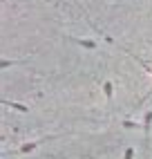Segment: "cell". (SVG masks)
Listing matches in <instances>:
<instances>
[{
    "label": "cell",
    "mask_w": 152,
    "mask_h": 159,
    "mask_svg": "<svg viewBox=\"0 0 152 159\" xmlns=\"http://www.w3.org/2000/svg\"><path fill=\"white\" fill-rule=\"evenodd\" d=\"M103 94H105V101L112 103V97H114V85H112V81H103Z\"/></svg>",
    "instance_id": "cell-2"
},
{
    "label": "cell",
    "mask_w": 152,
    "mask_h": 159,
    "mask_svg": "<svg viewBox=\"0 0 152 159\" xmlns=\"http://www.w3.org/2000/svg\"><path fill=\"white\" fill-rule=\"evenodd\" d=\"M16 63H23V61H7V58H0V67H9V65H16Z\"/></svg>",
    "instance_id": "cell-7"
},
{
    "label": "cell",
    "mask_w": 152,
    "mask_h": 159,
    "mask_svg": "<svg viewBox=\"0 0 152 159\" xmlns=\"http://www.w3.org/2000/svg\"><path fill=\"white\" fill-rule=\"evenodd\" d=\"M76 45H81V47H85V49H96V43L94 40H90V38H72Z\"/></svg>",
    "instance_id": "cell-5"
},
{
    "label": "cell",
    "mask_w": 152,
    "mask_h": 159,
    "mask_svg": "<svg viewBox=\"0 0 152 159\" xmlns=\"http://www.w3.org/2000/svg\"><path fill=\"white\" fill-rule=\"evenodd\" d=\"M121 125H123L125 130H136V128H139V123H136V121H130V119L121 121Z\"/></svg>",
    "instance_id": "cell-6"
},
{
    "label": "cell",
    "mask_w": 152,
    "mask_h": 159,
    "mask_svg": "<svg viewBox=\"0 0 152 159\" xmlns=\"http://www.w3.org/2000/svg\"><path fill=\"white\" fill-rule=\"evenodd\" d=\"M2 105H9L11 110H18V112H23V114H29V108L23 103H18V101H2Z\"/></svg>",
    "instance_id": "cell-4"
},
{
    "label": "cell",
    "mask_w": 152,
    "mask_h": 159,
    "mask_svg": "<svg viewBox=\"0 0 152 159\" xmlns=\"http://www.w3.org/2000/svg\"><path fill=\"white\" fill-rule=\"evenodd\" d=\"M123 159H134V148H125V155Z\"/></svg>",
    "instance_id": "cell-8"
},
{
    "label": "cell",
    "mask_w": 152,
    "mask_h": 159,
    "mask_svg": "<svg viewBox=\"0 0 152 159\" xmlns=\"http://www.w3.org/2000/svg\"><path fill=\"white\" fill-rule=\"evenodd\" d=\"M150 14H152V11H150Z\"/></svg>",
    "instance_id": "cell-9"
},
{
    "label": "cell",
    "mask_w": 152,
    "mask_h": 159,
    "mask_svg": "<svg viewBox=\"0 0 152 159\" xmlns=\"http://www.w3.org/2000/svg\"><path fill=\"white\" fill-rule=\"evenodd\" d=\"M150 130H152V110L145 112L143 116V132H145V141H148V137H150Z\"/></svg>",
    "instance_id": "cell-3"
},
{
    "label": "cell",
    "mask_w": 152,
    "mask_h": 159,
    "mask_svg": "<svg viewBox=\"0 0 152 159\" xmlns=\"http://www.w3.org/2000/svg\"><path fill=\"white\" fill-rule=\"evenodd\" d=\"M49 139H56V137H54V134H49V137H42V139H36V141H27V143H23V146H20L16 152H18V155H27V152L36 150L38 146H42V143H45V141H49Z\"/></svg>",
    "instance_id": "cell-1"
}]
</instances>
